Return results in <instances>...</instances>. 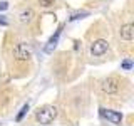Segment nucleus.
I'll list each match as a JSON object with an SVG mask.
<instances>
[{"mask_svg":"<svg viewBox=\"0 0 134 126\" xmlns=\"http://www.w3.org/2000/svg\"><path fill=\"white\" fill-rule=\"evenodd\" d=\"M57 116V108L55 106H44L42 109H39L37 111V121H39L40 124H50L54 119H55Z\"/></svg>","mask_w":134,"mask_h":126,"instance_id":"obj_1","label":"nucleus"},{"mask_svg":"<svg viewBox=\"0 0 134 126\" xmlns=\"http://www.w3.org/2000/svg\"><path fill=\"white\" fill-rule=\"evenodd\" d=\"M119 87H121V81L117 77H114V76L106 77L100 82V91L104 94H116V92H119Z\"/></svg>","mask_w":134,"mask_h":126,"instance_id":"obj_2","label":"nucleus"},{"mask_svg":"<svg viewBox=\"0 0 134 126\" xmlns=\"http://www.w3.org/2000/svg\"><path fill=\"white\" fill-rule=\"evenodd\" d=\"M14 57L17 61H29V59L32 57V49L29 44H25V42H20V44L15 45L14 49Z\"/></svg>","mask_w":134,"mask_h":126,"instance_id":"obj_3","label":"nucleus"},{"mask_svg":"<svg viewBox=\"0 0 134 126\" xmlns=\"http://www.w3.org/2000/svg\"><path fill=\"white\" fill-rule=\"evenodd\" d=\"M107 47H109L107 40H104V39L94 40V42L91 44V54H92L94 57H99V56H102V54L107 52Z\"/></svg>","mask_w":134,"mask_h":126,"instance_id":"obj_4","label":"nucleus"},{"mask_svg":"<svg viewBox=\"0 0 134 126\" xmlns=\"http://www.w3.org/2000/svg\"><path fill=\"white\" fill-rule=\"evenodd\" d=\"M99 114L102 116L104 119L111 121V123H114V124H119L121 121H122V114H121V113H117V111H111V109L100 108V109H99Z\"/></svg>","mask_w":134,"mask_h":126,"instance_id":"obj_5","label":"nucleus"},{"mask_svg":"<svg viewBox=\"0 0 134 126\" xmlns=\"http://www.w3.org/2000/svg\"><path fill=\"white\" fill-rule=\"evenodd\" d=\"M60 32H62V27H59L57 30H55V34H54V35L49 39L47 45L44 47V52H45V54H52V52H54V49L57 47V42H59V37H60Z\"/></svg>","mask_w":134,"mask_h":126,"instance_id":"obj_6","label":"nucleus"},{"mask_svg":"<svg viewBox=\"0 0 134 126\" xmlns=\"http://www.w3.org/2000/svg\"><path fill=\"white\" fill-rule=\"evenodd\" d=\"M121 39H124V40H132L134 39V25L132 24H124L122 27H121Z\"/></svg>","mask_w":134,"mask_h":126,"instance_id":"obj_7","label":"nucleus"},{"mask_svg":"<svg viewBox=\"0 0 134 126\" xmlns=\"http://www.w3.org/2000/svg\"><path fill=\"white\" fill-rule=\"evenodd\" d=\"M32 19H34V10H30V8H27V10L20 12V15H19V20H20L22 24L32 22Z\"/></svg>","mask_w":134,"mask_h":126,"instance_id":"obj_8","label":"nucleus"},{"mask_svg":"<svg viewBox=\"0 0 134 126\" xmlns=\"http://www.w3.org/2000/svg\"><path fill=\"white\" fill-rule=\"evenodd\" d=\"M27 111H29V104H25V106H24L22 109H20V113L17 114V118H15V119H17V121H22V119H24V116L27 114Z\"/></svg>","mask_w":134,"mask_h":126,"instance_id":"obj_9","label":"nucleus"},{"mask_svg":"<svg viewBox=\"0 0 134 126\" xmlns=\"http://www.w3.org/2000/svg\"><path fill=\"white\" fill-rule=\"evenodd\" d=\"M54 3H55V0H39V5H40V7H44V8L52 7Z\"/></svg>","mask_w":134,"mask_h":126,"instance_id":"obj_10","label":"nucleus"},{"mask_svg":"<svg viewBox=\"0 0 134 126\" xmlns=\"http://www.w3.org/2000/svg\"><path fill=\"white\" fill-rule=\"evenodd\" d=\"M89 14H87V12H79V14H74L72 17H70V22H74V20H79V19H84V17H87Z\"/></svg>","mask_w":134,"mask_h":126,"instance_id":"obj_11","label":"nucleus"},{"mask_svg":"<svg viewBox=\"0 0 134 126\" xmlns=\"http://www.w3.org/2000/svg\"><path fill=\"white\" fill-rule=\"evenodd\" d=\"M131 67H132V62H131V61H124V62H122V69L129 71V69H131Z\"/></svg>","mask_w":134,"mask_h":126,"instance_id":"obj_12","label":"nucleus"},{"mask_svg":"<svg viewBox=\"0 0 134 126\" xmlns=\"http://www.w3.org/2000/svg\"><path fill=\"white\" fill-rule=\"evenodd\" d=\"M7 8H8L7 2H0V10H7Z\"/></svg>","mask_w":134,"mask_h":126,"instance_id":"obj_13","label":"nucleus"},{"mask_svg":"<svg viewBox=\"0 0 134 126\" xmlns=\"http://www.w3.org/2000/svg\"><path fill=\"white\" fill-rule=\"evenodd\" d=\"M8 22H7V19H5V17H3V15H0V25H7Z\"/></svg>","mask_w":134,"mask_h":126,"instance_id":"obj_14","label":"nucleus"}]
</instances>
